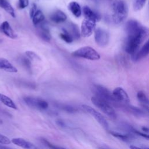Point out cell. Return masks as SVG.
I'll use <instances>...</instances> for the list:
<instances>
[{"mask_svg": "<svg viewBox=\"0 0 149 149\" xmlns=\"http://www.w3.org/2000/svg\"><path fill=\"white\" fill-rule=\"evenodd\" d=\"M127 34L125 44V51L133 55L139 48L148 36V29L137 20H130L125 25Z\"/></svg>", "mask_w": 149, "mask_h": 149, "instance_id": "cell-1", "label": "cell"}, {"mask_svg": "<svg viewBox=\"0 0 149 149\" xmlns=\"http://www.w3.org/2000/svg\"><path fill=\"white\" fill-rule=\"evenodd\" d=\"M128 15V7L123 0H116L112 4V17L113 22L116 24L123 22Z\"/></svg>", "mask_w": 149, "mask_h": 149, "instance_id": "cell-2", "label": "cell"}, {"mask_svg": "<svg viewBox=\"0 0 149 149\" xmlns=\"http://www.w3.org/2000/svg\"><path fill=\"white\" fill-rule=\"evenodd\" d=\"M92 90L95 97L105 101L112 107H119V104L115 100L112 93L107 88L100 84H95L93 86Z\"/></svg>", "mask_w": 149, "mask_h": 149, "instance_id": "cell-3", "label": "cell"}, {"mask_svg": "<svg viewBox=\"0 0 149 149\" xmlns=\"http://www.w3.org/2000/svg\"><path fill=\"white\" fill-rule=\"evenodd\" d=\"M91 100L95 106L99 108L102 112L108 116L110 118L112 119H116L117 115L114 108L110 104L95 96L91 97Z\"/></svg>", "mask_w": 149, "mask_h": 149, "instance_id": "cell-4", "label": "cell"}, {"mask_svg": "<svg viewBox=\"0 0 149 149\" xmlns=\"http://www.w3.org/2000/svg\"><path fill=\"white\" fill-rule=\"evenodd\" d=\"M72 55L74 57L91 61H97L100 59V54L93 48L89 46L81 47L73 52Z\"/></svg>", "mask_w": 149, "mask_h": 149, "instance_id": "cell-5", "label": "cell"}, {"mask_svg": "<svg viewBox=\"0 0 149 149\" xmlns=\"http://www.w3.org/2000/svg\"><path fill=\"white\" fill-rule=\"evenodd\" d=\"M112 94L115 100L119 104V107H122L125 105L129 104V97L127 93L122 87L115 88Z\"/></svg>", "mask_w": 149, "mask_h": 149, "instance_id": "cell-6", "label": "cell"}, {"mask_svg": "<svg viewBox=\"0 0 149 149\" xmlns=\"http://www.w3.org/2000/svg\"><path fill=\"white\" fill-rule=\"evenodd\" d=\"M25 103L30 107L39 110H45L48 107V103L45 100L32 97H26L24 98Z\"/></svg>", "mask_w": 149, "mask_h": 149, "instance_id": "cell-7", "label": "cell"}, {"mask_svg": "<svg viewBox=\"0 0 149 149\" xmlns=\"http://www.w3.org/2000/svg\"><path fill=\"white\" fill-rule=\"evenodd\" d=\"M94 31V40L97 44L101 47L107 46L109 41L108 31L102 28H98Z\"/></svg>", "mask_w": 149, "mask_h": 149, "instance_id": "cell-8", "label": "cell"}, {"mask_svg": "<svg viewBox=\"0 0 149 149\" xmlns=\"http://www.w3.org/2000/svg\"><path fill=\"white\" fill-rule=\"evenodd\" d=\"M82 108L86 111L87 113H90L91 116H93L95 120L105 129L108 130L109 127V125L105 118L102 116V115L96 111L93 108L91 107L90 106H88L87 105H82Z\"/></svg>", "mask_w": 149, "mask_h": 149, "instance_id": "cell-9", "label": "cell"}, {"mask_svg": "<svg viewBox=\"0 0 149 149\" xmlns=\"http://www.w3.org/2000/svg\"><path fill=\"white\" fill-rule=\"evenodd\" d=\"M95 26V21L85 17L81 22L80 35L84 37H90L94 31Z\"/></svg>", "mask_w": 149, "mask_h": 149, "instance_id": "cell-10", "label": "cell"}, {"mask_svg": "<svg viewBox=\"0 0 149 149\" xmlns=\"http://www.w3.org/2000/svg\"><path fill=\"white\" fill-rule=\"evenodd\" d=\"M149 42L147 41L140 49H138L135 53L132 55V59L134 62H137L146 57L148 54Z\"/></svg>", "mask_w": 149, "mask_h": 149, "instance_id": "cell-11", "label": "cell"}, {"mask_svg": "<svg viewBox=\"0 0 149 149\" xmlns=\"http://www.w3.org/2000/svg\"><path fill=\"white\" fill-rule=\"evenodd\" d=\"M0 31L10 38L15 39L17 37V34L7 21H4L0 24Z\"/></svg>", "mask_w": 149, "mask_h": 149, "instance_id": "cell-12", "label": "cell"}, {"mask_svg": "<svg viewBox=\"0 0 149 149\" xmlns=\"http://www.w3.org/2000/svg\"><path fill=\"white\" fill-rule=\"evenodd\" d=\"M12 143L24 149H39L34 144L22 138H13L12 139Z\"/></svg>", "mask_w": 149, "mask_h": 149, "instance_id": "cell-13", "label": "cell"}, {"mask_svg": "<svg viewBox=\"0 0 149 149\" xmlns=\"http://www.w3.org/2000/svg\"><path fill=\"white\" fill-rule=\"evenodd\" d=\"M38 26H39L38 29V33L39 36L44 41H49L51 39V33L49 32V29H48L47 25H45L42 23L41 24L40 23Z\"/></svg>", "mask_w": 149, "mask_h": 149, "instance_id": "cell-14", "label": "cell"}, {"mask_svg": "<svg viewBox=\"0 0 149 149\" xmlns=\"http://www.w3.org/2000/svg\"><path fill=\"white\" fill-rule=\"evenodd\" d=\"M83 12L84 16L86 18H88L95 21L96 22L99 21L101 19L100 14L94 10H93L89 6H84L83 8Z\"/></svg>", "mask_w": 149, "mask_h": 149, "instance_id": "cell-15", "label": "cell"}, {"mask_svg": "<svg viewBox=\"0 0 149 149\" xmlns=\"http://www.w3.org/2000/svg\"><path fill=\"white\" fill-rule=\"evenodd\" d=\"M0 69L10 73H16L17 69L5 58H0Z\"/></svg>", "mask_w": 149, "mask_h": 149, "instance_id": "cell-16", "label": "cell"}, {"mask_svg": "<svg viewBox=\"0 0 149 149\" xmlns=\"http://www.w3.org/2000/svg\"><path fill=\"white\" fill-rule=\"evenodd\" d=\"M50 19L55 23H62L67 19L66 15L62 10H58L52 13L50 16Z\"/></svg>", "mask_w": 149, "mask_h": 149, "instance_id": "cell-17", "label": "cell"}, {"mask_svg": "<svg viewBox=\"0 0 149 149\" xmlns=\"http://www.w3.org/2000/svg\"><path fill=\"white\" fill-rule=\"evenodd\" d=\"M68 9L71 13L76 17H79L81 15V9L80 5L76 1H72L68 4Z\"/></svg>", "mask_w": 149, "mask_h": 149, "instance_id": "cell-18", "label": "cell"}, {"mask_svg": "<svg viewBox=\"0 0 149 149\" xmlns=\"http://www.w3.org/2000/svg\"><path fill=\"white\" fill-rule=\"evenodd\" d=\"M72 36L73 39L78 40L80 37V33L78 26L73 23H70L68 25V30H66Z\"/></svg>", "mask_w": 149, "mask_h": 149, "instance_id": "cell-19", "label": "cell"}, {"mask_svg": "<svg viewBox=\"0 0 149 149\" xmlns=\"http://www.w3.org/2000/svg\"><path fill=\"white\" fill-rule=\"evenodd\" d=\"M0 7L3 9L12 17H16L14 9L13 8L12 6L6 0H0Z\"/></svg>", "mask_w": 149, "mask_h": 149, "instance_id": "cell-20", "label": "cell"}, {"mask_svg": "<svg viewBox=\"0 0 149 149\" xmlns=\"http://www.w3.org/2000/svg\"><path fill=\"white\" fill-rule=\"evenodd\" d=\"M109 133L114 137L123 140L124 141H130L132 139L135 138V136L131 134V133H128V134H122L120 133L113 132V131H110Z\"/></svg>", "mask_w": 149, "mask_h": 149, "instance_id": "cell-21", "label": "cell"}, {"mask_svg": "<svg viewBox=\"0 0 149 149\" xmlns=\"http://www.w3.org/2000/svg\"><path fill=\"white\" fill-rule=\"evenodd\" d=\"M123 108L125 109L126 111L130 112L134 116H141L145 115L144 112L143 111H142L141 109L136 107H133L132 105H130L129 104L128 105H125L122 107Z\"/></svg>", "mask_w": 149, "mask_h": 149, "instance_id": "cell-22", "label": "cell"}, {"mask_svg": "<svg viewBox=\"0 0 149 149\" xmlns=\"http://www.w3.org/2000/svg\"><path fill=\"white\" fill-rule=\"evenodd\" d=\"M31 19L34 25L38 26L40 23L43 22V21L45 19V16L41 10H37V11L34 14Z\"/></svg>", "mask_w": 149, "mask_h": 149, "instance_id": "cell-23", "label": "cell"}, {"mask_svg": "<svg viewBox=\"0 0 149 149\" xmlns=\"http://www.w3.org/2000/svg\"><path fill=\"white\" fill-rule=\"evenodd\" d=\"M0 101L2 102L5 105L9 108H11L14 109H17V106L16 105L15 102L12 100V99H10L9 97L4 94H2L1 93H0Z\"/></svg>", "mask_w": 149, "mask_h": 149, "instance_id": "cell-24", "label": "cell"}, {"mask_svg": "<svg viewBox=\"0 0 149 149\" xmlns=\"http://www.w3.org/2000/svg\"><path fill=\"white\" fill-rule=\"evenodd\" d=\"M137 98L139 101L143 105L147 106L148 104V98L143 91H139L137 94Z\"/></svg>", "mask_w": 149, "mask_h": 149, "instance_id": "cell-25", "label": "cell"}, {"mask_svg": "<svg viewBox=\"0 0 149 149\" xmlns=\"http://www.w3.org/2000/svg\"><path fill=\"white\" fill-rule=\"evenodd\" d=\"M60 37L66 42L71 43L73 39L65 29H62V33L60 34Z\"/></svg>", "mask_w": 149, "mask_h": 149, "instance_id": "cell-26", "label": "cell"}, {"mask_svg": "<svg viewBox=\"0 0 149 149\" xmlns=\"http://www.w3.org/2000/svg\"><path fill=\"white\" fill-rule=\"evenodd\" d=\"M147 0H134L133 2V9L135 11L140 10L144 6Z\"/></svg>", "mask_w": 149, "mask_h": 149, "instance_id": "cell-27", "label": "cell"}, {"mask_svg": "<svg viewBox=\"0 0 149 149\" xmlns=\"http://www.w3.org/2000/svg\"><path fill=\"white\" fill-rule=\"evenodd\" d=\"M58 107L62 110L69 113H74L77 111V109L76 108L69 105L61 104V105H59Z\"/></svg>", "mask_w": 149, "mask_h": 149, "instance_id": "cell-28", "label": "cell"}, {"mask_svg": "<svg viewBox=\"0 0 149 149\" xmlns=\"http://www.w3.org/2000/svg\"><path fill=\"white\" fill-rule=\"evenodd\" d=\"M41 141L44 143V144L47 146V147H48L49 149H66L63 147H58L56 146H55L54 144H52V143H51L50 142H49L48 140H47L46 139H41Z\"/></svg>", "mask_w": 149, "mask_h": 149, "instance_id": "cell-29", "label": "cell"}, {"mask_svg": "<svg viewBox=\"0 0 149 149\" xmlns=\"http://www.w3.org/2000/svg\"><path fill=\"white\" fill-rule=\"evenodd\" d=\"M26 55L28 57V58L33 60H40V56L35 52L33 51H26Z\"/></svg>", "mask_w": 149, "mask_h": 149, "instance_id": "cell-30", "label": "cell"}, {"mask_svg": "<svg viewBox=\"0 0 149 149\" xmlns=\"http://www.w3.org/2000/svg\"><path fill=\"white\" fill-rule=\"evenodd\" d=\"M11 143L10 139L6 136L0 134V144H9Z\"/></svg>", "mask_w": 149, "mask_h": 149, "instance_id": "cell-31", "label": "cell"}, {"mask_svg": "<svg viewBox=\"0 0 149 149\" xmlns=\"http://www.w3.org/2000/svg\"><path fill=\"white\" fill-rule=\"evenodd\" d=\"M29 0H19L18 6L20 9H24L29 5Z\"/></svg>", "mask_w": 149, "mask_h": 149, "instance_id": "cell-32", "label": "cell"}, {"mask_svg": "<svg viewBox=\"0 0 149 149\" xmlns=\"http://www.w3.org/2000/svg\"><path fill=\"white\" fill-rule=\"evenodd\" d=\"M37 10V9L36 5L35 3H33L32 6L30 8V16L31 18L33 17V16L36 13Z\"/></svg>", "mask_w": 149, "mask_h": 149, "instance_id": "cell-33", "label": "cell"}, {"mask_svg": "<svg viewBox=\"0 0 149 149\" xmlns=\"http://www.w3.org/2000/svg\"><path fill=\"white\" fill-rule=\"evenodd\" d=\"M23 63L24 64V65L27 68V69H30L31 68V63H30V62L29 61V59L27 58H24L23 59Z\"/></svg>", "mask_w": 149, "mask_h": 149, "instance_id": "cell-34", "label": "cell"}, {"mask_svg": "<svg viewBox=\"0 0 149 149\" xmlns=\"http://www.w3.org/2000/svg\"><path fill=\"white\" fill-rule=\"evenodd\" d=\"M56 123H57L59 126H63L65 125L63 122L62 120H58L56 121Z\"/></svg>", "mask_w": 149, "mask_h": 149, "instance_id": "cell-35", "label": "cell"}, {"mask_svg": "<svg viewBox=\"0 0 149 149\" xmlns=\"http://www.w3.org/2000/svg\"><path fill=\"white\" fill-rule=\"evenodd\" d=\"M130 149H143V148H140V147H138L137 146H133V145H131L130 146Z\"/></svg>", "mask_w": 149, "mask_h": 149, "instance_id": "cell-36", "label": "cell"}, {"mask_svg": "<svg viewBox=\"0 0 149 149\" xmlns=\"http://www.w3.org/2000/svg\"><path fill=\"white\" fill-rule=\"evenodd\" d=\"M0 149H12V148H9V147H5V146H0Z\"/></svg>", "mask_w": 149, "mask_h": 149, "instance_id": "cell-37", "label": "cell"}, {"mask_svg": "<svg viewBox=\"0 0 149 149\" xmlns=\"http://www.w3.org/2000/svg\"><path fill=\"white\" fill-rule=\"evenodd\" d=\"M142 130L146 132H148V129L147 127H142Z\"/></svg>", "mask_w": 149, "mask_h": 149, "instance_id": "cell-38", "label": "cell"}, {"mask_svg": "<svg viewBox=\"0 0 149 149\" xmlns=\"http://www.w3.org/2000/svg\"><path fill=\"white\" fill-rule=\"evenodd\" d=\"M100 149H109V148H104V147H100Z\"/></svg>", "mask_w": 149, "mask_h": 149, "instance_id": "cell-39", "label": "cell"}, {"mask_svg": "<svg viewBox=\"0 0 149 149\" xmlns=\"http://www.w3.org/2000/svg\"><path fill=\"white\" fill-rule=\"evenodd\" d=\"M91 1H95V0H91Z\"/></svg>", "mask_w": 149, "mask_h": 149, "instance_id": "cell-40", "label": "cell"}]
</instances>
